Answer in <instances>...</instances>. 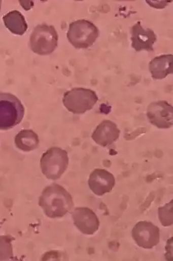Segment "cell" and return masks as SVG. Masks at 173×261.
Here are the masks:
<instances>
[{"label": "cell", "mask_w": 173, "mask_h": 261, "mask_svg": "<svg viewBox=\"0 0 173 261\" xmlns=\"http://www.w3.org/2000/svg\"><path fill=\"white\" fill-rule=\"evenodd\" d=\"M39 204L49 218L64 217L74 207L73 199L63 187L51 184L44 189L39 198Z\"/></svg>", "instance_id": "6da1fadb"}, {"label": "cell", "mask_w": 173, "mask_h": 261, "mask_svg": "<svg viewBox=\"0 0 173 261\" xmlns=\"http://www.w3.org/2000/svg\"><path fill=\"white\" fill-rule=\"evenodd\" d=\"M24 108L16 96L0 92V130H8L22 122Z\"/></svg>", "instance_id": "7a4b0ae2"}, {"label": "cell", "mask_w": 173, "mask_h": 261, "mask_svg": "<svg viewBox=\"0 0 173 261\" xmlns=\"http://www.w3.org/2000/svg\"><path fill=\"white\" fill-rule=\"evenodd\" d=\"M66 36L75 48L87 49L98 39L99 30L91 21L81 19L70 24Z\"/></svg>", "instance_id": "3957f363"}, {"label": "cell", "mask_w": 173, "mask_h": 261, "mask_svg": "<svg viewBox=\"0 0 173 261\" xmlns=\"http://www.w3.org/2000/svg\"><path fill=\"white\" fill-rule=\"evenodd\" d=\"M68 165L67 152L61 148L51 147L42 155V172L49 180H56L60 178L65 172Z\"/></svg>", "instance_id": "277c9868"}, {"label": "cell", "mask_w": 173, "mask_h": 261, "mask_svg": "<svg viewBox=\"0 0 173 261\" xmlns=\"http://www.w3.org/2000/svg\"><path fill=\"white\" fill-rule=\"evenodd\" d=\"M58 34L56 28L47 24H39L30 37L31 50L39 55H48L54 53L58 46Z\"/></svg>", "instance_id": "5b68a950"}, {"label": "cell", "mask_w": 173, "mask_h": 261, "mask_svg": "<svg viewBox=\"0 0 173 261\" xmlns=\"http://www.w3.org/2000/svg\"><path fill=\"white\" fill-rule=\"evenodd\" d=\"M98 97L92 89L74 88L64 93L62 102L68 111L74 114H83L92 110Z\"/></svg>", "instance_id": "8992f818"}, {"label": "cell", "mask_w": 173, "mask_h": 261, "mask_svg": "<svg viewBox=\"0 0 173 261\" xmlns=\"http://www.w3.org/2000/svg\"><path fill=\"white\" fill-rule=\"evenodd\" d=\"M132 236L139 247L153 249L160 242V230L152 222L141 221L133 228Z\"/></svg>", "instance_id": "52a82bcc"}, {"label": "cell", "mask_w": 173, "mask_h": 261, "mask_svg": "<svg viewBox=\"0 0 173 261\" xmlns=\"http://www.w3.org/2000/svg\"><path fill=\"white\" fill-rule=\"evenodd\" d=\"M147 117L150 123L159 129H168L173 125V108L167 101L159 100L148 106Z\"/></svg>", "instance_id": "ba28073f"}, {"label": "cell", "mask_w": 173, "mask_h": 261, "mask_svg": "<svg viewBox=\"0 0 173 261\" xmlns=\"http://www.w3.org/2000/svg\"><path fill=\"white\" fill-rule=\"evenodd\" d=\"M72 218L76 227L85 235H94L100 227L99 219L89 207H79L74 209Z\"/></svg>", "instance_id": "9c48e42d"}, {"label": "cell", "mask_w": 173, "mask_h": 261, "mask_svg": "<svg viewBox=\"0 0 173 261\" xmlns=\"http://www.w3.org/2000/svg\"><path fill=\"white\" fill-rule=\"evenodd\" d=\"M115 184V176L103 169H94L90 173L88 180L89 189L99 197L111 192Z\"/></svg>", "instance_id": "30bf717a"}, {"label": "cell", "mask_w": 173, "mask_h": 261, "mask_svg": "<svg viewBox=\"0 0 173 261\" xmlns=\"http://www.w3.org/2000/svg\"><path fill=\"white\" fill-rule=\"evenodd\" d=\"M132 47L136 51H153V45L157 41V35L151 29L143 28L137 22L131 28Z\"/></svg>", "instance_id": "8fae6325"}, {"label": "cell", "mask_w": 173, "mask_h": 261, "mask_svg": "<svg viewBox=\"0 0 173 261\" xmlns=\"http://www.w3.org/2000/svg\"><path fill=\"white\" fill-rule=\"evenodd\" d=\"M121 131L115 122L104 120L94 129L92 140L102 147H107L119 138Z\"/></svg>", "instance_id": "7c38bea8"}, {"label": "cell", "mask_w": 173, "mask_h": 261, "mask_svg": "<svg viewBox=\"0 0 173 261\" xmlns=\"http://www.w3.org/2000/svg\"><path fill=\"white\" fill-rule=\"evenodd\" d=\"M149 70L155 80H163L173 73V55H163L155 57L149 63Z\"/></svg>", "instance_id": "4fadbf2b"}, {"label": "cell", "mask_w": 173, "mask_h": 261, "mask_svg": "<svg viewBox=\"0 0 173 261\" xmlns=\"http://www.w3.org/2000/svg\"><path fill=\"white\" fill-rule=\"evenodd\" d=\"M4 23L11 33L16 35L22 36L26 33L28 29L25 18L20 11L14 10L10 11L3 16Z\"/></svg>", "instance_id": "5bb4252c"}, {"label": "cell", "mask_w": 173, "mask_h": 261, "mask_svg": "<svg viewBox=\"0 0 173 261\" xmlns=\"http://www.w3.org/2000/svg\"><path fill=\"white\" fill-rule=\"evenodd\" d=\"M39 143V135L32 129H22L15 138L16 147L24 152L36 150Z\"/></svg>", "instance_id": "9a60e30c"}, {"label": "cell", "mask_w": 173, "mask_h": 261, "mask_svg": "<svg viewBox=\"0 0 173 261\" xmlns=\"http://www.w3.org/2000/svg\"><path fill=\"white\" fill-rule=\"evenodd\" d=\"M14 240L12 236H0V260L13 258L12 241Z\"/></svg>", "instance_id": "2e32d148"}, {"label": "cell", "mask_w": 173, "mask_h": 261, "mask_svg": "<svg viewBox=\"0 0 173 261\" xmlns=\"http://www.w3.org/2000/svg\"><path fill=\"white\" fill-rule=\"evenodd\" d=\"M2 1L0 0V11H1Z\"/></svg>", "instance_id": "e0dca14e"}]
</instances>
